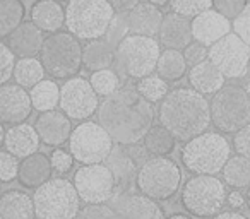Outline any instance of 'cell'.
I'll return each instance as SVG.
<instances>
[{
  "label": "cell",
  "mask_w": 250,
  "mask_h": 219,
  "mask_svg": "<svg viewBox=\"0 0 250 219\" xmlns=\"http://www.w3.org/2000/svg\"><path fill=\"white\" fill-rule=\"evenodd\" d=\"M144 151L151 156H170L177 146V137L165 125H151L143 137Z\"/></svg>",
  "instance_id": "28"
},
{
  "label": "cell",
  "mask_w": 250,
  "mask_h": 219,
  "mask_svg": "<svg viewBox=\"0 0 250 219\" xmlns=\"http://www.w3.org/2000/svg\"><path fill=\"white\" fill-rule=\"evenodd\" d=\"M209 219H249L243 212L240 211H235V209H231V211H221L218 212L216 216H212V218Z\"/></svg>",
  "instance_id": "49"
},
{
  "label": "cell",
  "mask_w": 250,
  "mask_h": 219,
  "mask_svg": "<svg viewBox=\"0 0 250 219\" xmlns=\"http://www.w3.org/2000/svg\"><path fill=\"white\" fill-rule=\"evenodd\" d=\"M245 199H247V207H249V211H250V185H249V188H247Z\"/></svg>",
  "instance_id": "53"
},
{
  "label": "cell",
  "mask_w": 250,
  "mask_h": 219,
  "mask_svg": "<svg viewBox=\"0 0 250 219\" xmlns=\"http://www.w3.org/2000/svg\"><path fill=\"white\" fill-rule=\"evenodd\" d=\"M208 52H209L208 46L202 45V43H199V41H192L190 45H187L184 50H182L184 59L188 67H194V65H197V63L208 60Z\"/></svg>",
  "instance_id": "44"
},
{
  "label": "cell",
  "mask_w": 250,
  "mask_h": 219,
  "mask_svg": "<svg viewBox=\"0 0 250 219\" xmlns=\"http://www.w3.org/2000/svg\"><path fill=\"white\" fill-rule=\"evenodd\" d=\"M187 62L184 59V53L180 50L165 48L160 53V59L156 63V72L160 77H163L167 82H175L180 80L187 74Z\"/></svg>",
  "instance_id": "30"
},
{
  "label": "cell",
  "mask_w": 250,
  "mask_h": 219,
  "mask_svg": "<svg viewBox=\"0 0 250 219\" xmlns=\"http://www.w3.org/2000/svg\"><path fill=\"white\" fill-rule=\"evenodd\" d=\"M129 14V24H130V33L132 35H141V36H158L163 22L165 14L160 11V7L149 4V2H141L139 5L132 9Z\"/></svg>",
  "instance_id": "23"
},
{
  "label": "cell",
  "mask_w": 250,
  "mask_h": 219,
  "mask_svg": "<svg viewBox=\"0 0 250 219\" xmlns=\"http://www.w3.org/2000/svg\"><path fill=\"white\" fill-rule=\"evenodd\" d=\"M0 216L4 219H36L33 197L21 190H7L0 195Z\"/></svg>",
  "instance_id": "26"
},
{
  "label": "cell",
  "mask_w": 250,
  "mask_h": 219,
  "mask_svg": "<svg viewBox=\"0 0 250 219\" xmlns=\"http://www.w3.org/2000/svg\"><path fill=\"white\" fill-rule=\"evenodd\" d=\"M14 65L16 55L11 52V48L5 43L0 41V86L9 82V79L14 74Z\"/></svg>",
  "instance_id": "41"
},
{
  "label": "cell",
  "mask_w": 250,
  "mask_h": 219,
  "mask_svg": "<svg viewBox=\"0 0 250 219\" xmlns=\"http://www.w3.org/2000/svg\"><path fill=\"white\" fill-rule=\"evenodd\" d=\"M228 187L216 175H194L182 188V205L194 218H212L226 205Z\"/></svg>",
  "instance_id": "8"
},
{
  "label": "cell",
  "mask_w": 250,
  "mask_h": 219,
  "mask_svg": "<svg viewBox=\"0 0 250 219\" xmlns=\"http://www.w3.org/2000/svg\"><path fill=\"white\" fill-rule=\"evenodd\" d=\"M211 123L221 134H235L250 123V98L245 87L223 86L209 103Z\"/></svg>",
  "instance_id": "10"
},
{
  "label": "cell",
  "mask_w": 250,
  "mask_h": 219,
  "mask_svg": "<svg viewBox=\"0 0 250 219\" xmlns=\"http://www.w3.org/2000/svg\"><path fill=\"white\" fill-rule=\"evenodd\" d=\"M83 65L91 72L111 69L115 65V46L106 40H91L83 48Z\"/></svg>",
  "instance_id": "27"
},
{
  "label": "cell",
  "mask_w": 250,
  "mask_h": 219,
  "mask_svg": "<svg viewBox=\"0 0 250 219\" xmlns=\"http://www.w3.org/2000/svg\"><path fill=\"white\" fill-rule=\"evenodd\" d=\"M233 147H235L236 154L250 159V123H247L245 127H242V129L235 132Z\"/></svg>",
  "instance_id": "46"
},
{
  "label": "cell",
  "mask_w": 250,
  "mask_h": 219,
  "mask_svg": "<svg viewBox=\"0 0 250 219\" xmlns=\"http://www.w3.org/2000/svg\"><path fill=\"white\" fill-rule=\"evenodd\" d=\"M72 183L84 204H106L115 197L117 188L113 173L103 163L83 164L74 173Z\"/></svg>",
  "instance_id": "12"
},
{
  "label": "cell",
  "mask_w": 250,
  "mask_h": 219,
  "mask_svg": "<svg viewBox=\"0 0 250 219\" xmlns=\"http://www.w3.org/2000/svg\"><path fill=\"white\" fill-rule=\"evenodd\" d=\"M223 181L226 187L233 188V190H243L249 188L250 185V159L240 156H229L226 164L221 170Z\"/></svg>",
  "instance_id": "29"
},
{
  "label": "cell",
  "mask_w": 250,
  "mask_h": 219,
  "mask_svg": "<svg viewBox=\"0 0 250 219\" xmlns=\"http://www.w3.org/2000/svg\"><path fill=\"white\" fill-rule=\"evenodd\" d=\"M247 76L250 77V60H249V67H247Z\"/></svg>",
  "instance_id": "55"
},
{
  "label": "cell",
  "mask_w": 250,
  "mask_h": 219,
  "mask_svg": "<svg viewBox=\"0 0 250 219\" xmlns=\"http://www.w3.org/2000/svg\"><path fill=\"white\" fill-rule=\"evenodd\" d=\"M111 207L120 219H167L156 200L139 194L125 192L111 199Z\"/></svg>",
  "instance_id": "16"
},
{
  "label": "cell",
  "mask_w": 250,
  "mask_h": 219,
  "mask_svg": "<svg viewBox=\"0 0 250 219\" xmlns=\"http://www.w3.org/2000/svg\"><path fill=\"white\" fill-rule=\"evenodd\" d=\"M35 129L45 146L60 147L69 142L72 134V120L62 110H50L40 113L35 122Z\"/></svg>",
  "instance_id": "17"
},
{
  "label": "cell",
  "mask_w": 250,
  "mask_h": 219,
  "mask_svg": "<svg viewBox=\"0 0 250 219\" xmlns=\"http://www.w3.org/2000/svg\"><path fill=\"white\" fill-rule=\"evenodd\" d=\"M57 2H59V0H57Z\"/></svg>",
  "instance_id": "58"
},
{
  "label": "cell",
  "mask_w": 250,
  "mask_h": 219,
  "mask_svg": "<svg viewBox=\"0 0 250 219\" xmlns=\"http://www.w3.org/2000/svg\"><path fill=\"white\" fill-rule=\"evenodd\" d=\"M33 113L29 93L19 84H2L0 86V122L22 123Z\"/></svg>",
  "instance_id": "15"
},
{
  "label": "cell",
  "mask_w": 250,
  "mask_h": 219,
  "mask_svg": "<svg viewBox=\"0 0 250 219\" xmlns=\"http://www.w3.org/2000/svg\"><path fill=\"white\" fill-rule=\"evenodd\" d=\"M113 139L98 122H83L72 129L69 153L81 164L104 163L113 151Z\"/></svg>",
  "instance_id": "11"
},
{
  "label": "cell",
  "mask_w": 250,
  "mask_h": 219,
  "mask_svg": "<svg viewBox=\"0 0 250 219\" xmlns=\"http://www.w3.org/2000/svg\"><path fill=\"white\" fill-rule=\"evenodd\" d=\"M190 26L194 41L202 43L208 48L214 45L216 41H219L223 36L233 31L231 21L221 16L218 11H214V9H208V11L195 16L194 19H190Z\"/></svg>",
  "instance_id": "18"
},
{
  "label": "cell",
  "mask_w": 250,
  "mask_h": 219,
  "mask_svg": "<svg viewBox=\"0 0 250 219\" xmlns=\"http://www.w3.org/2000/svg\"><path fill=\"white\" fill-rule=\"evenodd\" d=\"M245 91H247V94H249V98H250V82H249V86L245 87Z\"/></svg>",
  "instance_id": "54"
},
{
  "label": "cell",
  "mask_w": 250,
  "mask_h": 219,
  "mask_svg": "<svg viewBox=\"0 0 250 219\" xmlns=\"http://www.w3.org/2000/svg\"><path fill=\"white\" fill-rule=\"evenodd\" d=\"M182 185V170L168 156H151L136 173V187L156 202L170 200Z\"/></svg>",
  "instance_id": "6"
},
{
  "label": "cell",
  "mask_w": 250,
  "mask_h": 219,
  "mask_svg": "<svg viewBox=\"0 0 250 219\" xmlns=\"http://www.w3.org/2000/svg\"><path fill=\"white\" fill-rule=\"evenodd\" d=\"M161 45L156 38L127 35L115 48V69L127 79H141L156 70Z\"/></svg>",
  "instance_id": "4"
},
{
  "label": "cell",
  "mask_w": 250,
  "mask_h": 219,
  "mask_svg": "<svg viewBox=\"0 0 250 219\" xmlns=\"http://www.w3.org/2000/svg\"><path fill=\"white\" fill-rule=\"evenodd\" d=\"M225 79L226 77L221 74V70L209 59L190 67V70H188V84L192 89L201 93L202 96L218 93L225 86Z\"/></svg>",
  "instance_id": "24"
},
{
  "label": "cell",
  "mask_w": 250,
  "mask_h": 219,
  "mask_svg": "<svg viewBox=\"0 0 250 219\" xmlns=\"http://www.w3.org/2000/svg\"><path fill=\"white\" fill-rule=\"evenodd\" d=\"M40 144H42V140H40L35 125H29L24 122L12 125L4 137L5 151L14 154L18 159H22V158L36 153L40 149Z\"/></svg>",
  "instance_id": "22"
},
{
  "label": "cell",
  "mask_w": 250,
  "mask_h": 219,
  "mask_svg": "<svg viewBox=\"0 0 250 219\" xmlns=\"http://www.w3.org/2000/svg\"><path fill=\"white\" fill-rule=\"evenodd\" d=\"M147 2L153 4V5H156V7H163V5L168 4V0H147Z\"/></svg>",
  "instance_id": "50"
},
{
  "label": "cell",
  "mask_w": 250,
  "mask_h": 219,
  "mask_svg": "<svg viewBox=\"0 0 250 219\" xmlns=\"http://www.w3.org/2000/svg\"><path fill=\"white\" fill-rule=\"evenodd\" d=\"M167 219H192L190 216H187V214H173V216H170V218H167Z\"/></svg>",
  "instance_id": "52"
},
{
  "label": "cell",
  "mask_w": 250,
  "mask_h": 219,
  "mask_svg": "<svg viewBox=\"0 0 250 219\" xmlns=\"http://www.w3.org/2000/svg\"><path fill=\"white\" fill-rule=\"evenodd\" d=\"M136 89H137V93H139L146 101H149L151 104L160 103V101L168 94V91H170L168 89V82L163 79V77L158 76V74L156 76H154V74H149V76L137 79Z\"/></svg>",
  "instance_id": "34"
},
{
  "label": "cell",
  "mask_w": 250,
  "mask_h": 219,
  "mask_svg": "<svg viewBox=\"0 0 250 219\" xmlns=\"http://www.w3.org/2000/svg\"><path fill=\"white\" fill-rule=\"evenodd\" d=\"M208 59L221 70L226 79H242L247 76L250 46L231 31L209 46Z\"/></svg>",
  "instance_id": "13"
},
{
  "label": "cell",
  "mask_w": 250,
  "mask_h": 219,
  "mask_svg": "<svg viewBox=\"0 0 250 219\" xmlns=\"http://www.w3.org/2000/svg\"><path fill=\"white\" fill-rule=\"evenodd\" d=\"M143 0H110L115 12H130L136 5H139Z\"/></svg>",
  "instance_id": "48"
},
{
  "label": "cell",
  "mask_w": 250,
  "mask_h": 219,
  "mask_svg": "<svg viewBox=\"0 0 250 219\" xmlns=\"http://www.w3.org/2000/svg\"><path fill=\"white\" fill-rule=\"evenodd\" d=\"M36 219H76L81 199L67 178H50L33 194Z\"/></svg>",
  "instance_id": "7"
},
{
  "label": "cell",
  "mask_w": 250,
  "mask_h": 219,
  "mask_svg": "<svg viewBox=\"0 0 250 219\" xmlns=\"http://www.w3.org/2000/svg\"><path fill=\"white\" fill-rule=\"evenodd\" d=\"M247 4H250V0H247Z\"/></svg>",
  "instance_id": "56"
},
{
  "label": "cell",
  "mask_w": 250,
  "mask_h": 219,
  "mask_svg": "<svg viewBox=\"0 0 250 219\" xmlns=\"http://www.w3.org/2000/svg\"><path fill=\"white\" fill-rule=\"evenodd\" d=\"M231 156V146L221 132H206L182 147V164L194 175H218Z\"/></svg>",
  "instance_id": "3"
},
{
  "label": "cell",
  "mask_w": 250,
  "mask_h": 219,
  "mask_svg": "<svg viewBox=\"0 0 250 219\" xmlns=\"http://www.w3.org/2000/svg\"><path fill=\"white\" fill-rule=\"evenodd\" d=\"M231 28L233 33H236L250 46V4H247L245 9L233 19Z\"/></svg>",
  "instance_id": "43"
},
{
  "label": "cell",
  "mask_w": 250,
  "mask_h": 219,
  "mask_svg": "<svg viewBox=\"0 0 250 219\" xmlns=\"http://www.w3.org/2000/svg\"><path fill=\"white\" fill-rule=\"evenodd\" d=\"M158 120L177 140L187 142L211 125V108L206 96L192 87H177L160 101Z\"/></svg>",
  "instance_id": "2"
},
{
  "label": "cell",
  "mask_w": 250,
  "mask_h": 219,
  "mask_svg": "<svg viewBox=\"0 0 250 219\" xmlns=\"http://www.w3.org/2000/svg\"><path fill=\"white\" fill-rule=\"evenodd\" d=\"M4 137H5V130H4V123L0 122V147L4 146Z\"/></svg>",
  "instance_id": "51"
},
{
  "label": "cell",
  "mask_w": 250,
  "mask_h": 219,
  "mask_svg": "<svg viewBox=\"0 0 250 219\" xmlns=\"http://www.w3.org/2000/svg\"><path fill=\"white\" fill-rule=\"evenodd\" d=\"M50 161H52V168L53 171H57L59 175H65L69 173L70 170H72L74 166V158L72 154L69 153V151L65 149H57L52 153V156H50Z\"/></svg>",
  "instance_id": "45"
},
{
  "label": "cell",
  "mask_w": 250,
  "mask_h": 219,
  "mask_svg": "<svg viewBox=\"0 0 250 219\" xmlns=\"http://www.w3.org/2000/svg\"><path fill=\"white\" fill-rule=\"evenodd\" d=\"M226 204L231 209H235V211H238V209L247 205V199L240 190H233V192H228V195H226Z\"/></svg>",
  "instance_id": "47"
},
{
  "label": "cell",
  "mask_w": 250,
  "mask_h": 219,
  "mask_svg": "<svg viewBox=\"0 0 250 219\" xmlns=\"http://www.w3.org/2000/svg\"><path fill=\"white\" fill-rule=\"evenodd\" d=\"M43 41H45L43 31L36 28L31 21H22L7 36V46L19 59H29V57L40 55Z\"/></svg>",
  "instance_id": "20"
},
{
  "label": "cell",
  "mask_w": 250,
  "mask_h": 219,
  "mask_svg": "<svg viewBox=\"0 0 250 219\" xmlns=\"http://www.w3.org/2000/svg\"><path fill=\"white\" fill-rule=\"evenodd\" d=\"M130 33V24H129V14L127 12H115L113 19H111L110 26L106 29L104 40L110 43L111 46L117 48V45Z\"/></svg>",
  "instance_id": "38"
},
{
  "label": "cell",
  "mask_w": 250,
  "mask_h": 219,
  "mask_svg": "<svg viewBox=\"0 0 250 219\" xmlns=\"http://www.w3.org/2000/svg\"><path fill=\"white\" fill-rule=\"evenodd\" d=\"M98 123L110 134L115 144L136 146L154 123L153 104L136 89V84H120L111 96H106L98 106Z\"/></svg>",
  "instance_id": "1"
},
{
  "label": "cell",
  "mask_w": 250,
  "mask_h": 219,
  "mask_svg": "<svg viewBox=\"0 0 250 219\" xmlns=\"http://www.w3.org/2000/svg\"><path fill=\"white\" fill-rule=\"evenodd\" d=\"M168 4L171 7V12L188 19H194L201 12L212 9V0H168Z\"/></svg>",
  "instance_id": "37"
},
{
  "label": "cell",
  "mask_w": 250,
  "mask_h": 219,
  "mask_svg": "<svg viewBox=\"0 0 250 219\" xmlns=\"http://www.w3.org/2000/svg\"><path fill=\"white\" fill-rule=\"evenodd\" d=\"M29 100H31L33 110L42 112H50L55 110L60 101V87L55 80L43 79L36 86L29 89Z\"/></svg>",
  "instance_id": "31"
},
{
  "label": "cell",
  "mask_w": 250,
  "mask_h": 219,
  "mask_svg": "<svg viewBox=\"0 0 250 219\" xmlns=\"http://www.w3.org/2000/svg\"><path fill=\"white\" fill-rule=\"evenodd\" d=\"M19 159L9 151H0V181L11 183L18 178Z\"/></svg>",
  "instance_id": "40"
},
{
  "label": "cell",
  "mask_w": 250,
  "mask_h": 219,
  "mask_svg": "<svg viewBox=\"0 0 250 219\" xmlns=\"http://www.w3.org/2000/svg\"><path fill=\"white\" fill-rule=\"evenodd\" d=\"M93 89L96 91L98 96H111L115 91L120 87V76L117 74V70L113 69H103V70H96L93 72L89 79Z\"/></svg>",
  "instance_id": "36"
},
{
  "label": "cell",
  "mask_w": 250,
  "mask_h": 219,
  "mask_svg": "<svg viewBox=\"0 0 250 219\" xmlns=\"http://www.w3.org/2000/svg\"><path fill=\"white\" fill-rule=\"evenodd\" d=\"M106 161H110V166L108 168L113 173L117 183H122L124 180H129V178L136 180V175H134V171H136V166H134L136 159H132V156L129 153L118 151L113 147V151H111V154L108 156Z\"/></svg>",
  "instance_id": "35"
},
{
  "label": "cell",
  "mask_w": 250,
  "mask_h": 219,
  "mask_svg": "<svg viewBox=\"0 0 250 219\" xmlns=\"http://www.w3.org/2000/svg\"><path fill=\"white\" fill-rule=\"evenodd\" d=\"M0 219H4V218H2V216H0Z\"/></svg>",
  "instance_id": "57"
},
{
  "label": "cell",
  "mask_w": 250,
  "mask_h": 219,
  "mask_svg": "<svg viewBox=\"0 0 250 219\" xmlns=\"http://www.w3.org/2000/svg\"><path fill=\"white\" fill-rule=\"evenodd\" d=\"M247 0H212V7L226 19L233 21L245 9Z\"/></svg>",
  "instance_id": "42"
},
{
  "label": "cell",
  "mask_w": 250,
  "mask_h": 219,
  "mask_svg": "<svg viewBox=\"0 0 250 219\" xmlns=\"http://www.w3.org/2000/svg\"><path fill=\"white\" fill-rule=\"evenodd\" d=\"M45 74L42 60H38L36 57H29V59H19L16 62L12 77L16 79V84L22 86L24 89H31L40 80L45 79Z\"/></svg>",
  "instance_id": "32"
},
{
  "label": "cell",
  "mask_w": 250,
  "mask_h": 219,
  "mask_svg": "<svg viewBox=\"0 0 250 219\" xmlns=\"http://www.w3.org/2000/svg\"><path fill=\"white\" fill-rule=\"evenodd\" d=\"M24 19L21 0H0V40L7 38Z\"/></svg>",
  "instance_id": "33"
},
{
  "label": "cell",
  "mask_w": 250,
  "mask_h": 219,
  "mask_svg": "<svg viewBox=\"0 0 250 219\" xmlns=\"http://www.w3.org/2000/svg\"><path fill=\"white\" fill-rule=\"evenodd\" d=\"M59 106L70 120L84 122L98 112L100 96L93 89L89 80L74 76L67 79L60 87Z\"/></svg>",
  "instance_id": "14"
},
{
  "label": "cell",
  "mask_w": 250,
  "mask_h": 219,
  "mask_svg": "<svg viewBox=\"0 0 250 219\" xmlns=\"http://www.w3.org/2000/svg\"><path fill=\"white\" fill-rule=\"evenodd\" d=\"M53 177L52 161L46 154L43 153H33L29 156L22 158L19 161L18 178L16 180L24 188H38L45 181H48Z\"/></svg>",
  "instance_id": "21"
},
{
  "label": "cell",
  "mask_w": 250,
  "mask_h": 219,
  "mask_svg": "<svg viewBox=\"0 0 250 219\" xmlns=\"http://www.w3.org/2000/svg\"><path fill=\"white\" fill-rule=\"evenodd\" d=\"M31 22L43 33H57L65 24V9L57 0H38L31 7Z\"/></svg>",
  "instance_id": "25"
},
{
  "label": "cell",
  "mask_w": 250,
  "mask_h": 219,
  "mask_svg": "<svg viewBox=\"0 0 250 219\" xmlns=\"http://www.w3.org/2000/svg\"><path fill=\"white\" fill-rule=\"evenodd\" d=\"M76 219H120L111 205L87 204L79 209Z\"/></svg>",
  "instance_id": "39"
},
{
  "label": "cell",
  "mask_w": 250,
  "mask_h": 219,
  "mask_svg": "<svg viewBox=\"0 0 250 219\" xmlns=\"http://www.w3.org/2000/svg\"><path fill=\"white\" fill-rule=\"evenodd\" d=\"M158 41L165 48L171 50H184L187 45H190L194 41V36H192V26L190 19L184 18L180 14H167L161 22L160 33H158Z\"/></svg>",
  "instance_id": "19"
},
{
  "label": "cell",
  "mask_w": 250,
  "mask_h": 219,
  "mask_svg": "<svg viewBox=\"0 0 250 219\" xmlns=\"http://www.w3.org/2000/svg\"><path fill=\"white\" fill-rule=\"evenodd\" d=\"M115 16L110 0H69L65 7V26L77 40L104 38Z\"/></svg>",
  "instance_id": "5"
},
{
  "label": "cell",
  "mask_w": 250,
  "mask_h": 219,
  "mask_svg": "<svg viewBox=\"0 0 250 219\" xmlns=\"http://www.w3.org/2000/svg\"><path fill=\"white\" fill-rule=\"evenodd\" d=\"M40 57L45 72L55 79H70L83 67V46L70 33L57 31L46 36Z\"/></svg>",
  "instance_id": "9"
}]
</instances>
